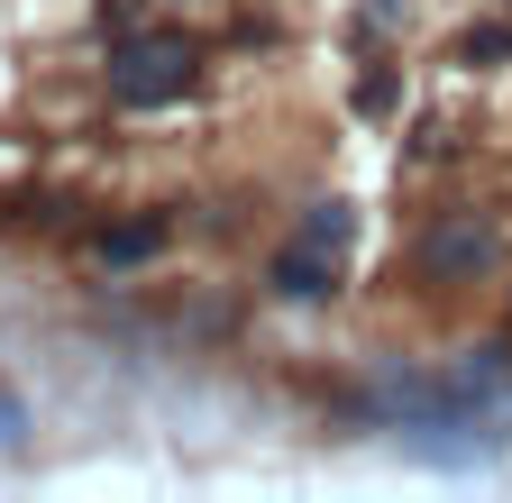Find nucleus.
<instances>
[{
    "label": "nucleus",
    "instance_id": "5",
    "mask_svg": "<svg viewBox=\"0 0 512 503\" xmlns=\"http://www.w3.org/2000/svg\"><path fill=\"white\" fill-rule=\"evenodd\" d=\"M165 247V220H119V229H101V257L110 266H138V257H156Z\"/></svg>",
    "mask_w": 512,
    "mask_h": 503
},
{
    "label": "nucleus",
    "instance_id": "6",
    "mask_svg": "<svg viewBox=\"0 0 512 503\" xmlns=\"http://www.w3.org/2000/svg\"><path fill=\"white\" fill-rule=\"evenodd\" d=\"M458 65H476V74L512 65V19H485V28H467V37H458Z\"/></svg>",
    "mask_w": 512,
    "mask_h": 503
},
{
    "label": "nucleus",
    "instance_id": "2",
    "mask_svg": "<svg viewBox=\"0 0 512 503\" xmlns=\"http://www.w3.org/2000/svg\"><path fill=\"white\" fill-rule=\"evenodd\" d=\"M412 275H430V284H494L503 275V229H494V211H439L421 238H412Z\"/></svg>",
    "mask_w": 512,
    "mask_h": 503
},
{
    "label": "nucleus",
    "instance_id": "4",
    "mask_svg": "<svg viewBox=\"0 0 512 503\" xmlns=\"http://www.w3.org/2000/svg\"><path fill=\"white\" fill-rule=\"evenodd\" d=\"M293 238H311V247H330V257H348V238H357V211H348V202H311Z\"/></svg>",
    "mask_w": 512,
    "mask_h": 503
},
{
    "label": "nucleus",
    "instance_id": "3",
    "mask_svg": "<svg viewBox=\"0 0 512 503\" xmlns=\"http://www.w3.org/2000/svg\"><path fill=\"white\" fill-rule=\"evenodd\" d=\"M266 293L275 302H330L339 293V257H330V247H311V238H293L284 257L266 266Z\"/></svg>",
    "mask_w": 512,
    "mask_h": 503
},
{
    "label": "nucleus",
    "instance_id": "1",
    "mask_svg": "<svg viewBox=\"0 0 512 503\" xmlns=\"http://www.w3.org/2000/svg\"><path fill=\"white\" fill-rule=\"evenodd\" d=\"M192 83H202V46L174 37V28L128 37V46L110 55V101H119V110H165V101H183Z\"/></svg>",
    "mask_w": 512,
    "mask_h": 503
},
{
    "label": "nucleus",
    "instance_id": "7",
    "mask_svg": "<svg viewBox=\"0 0 512 503\" xmlns=\"http://www.w3.org/2000/svg\"><path fill=\"white\" fill-rule=\"evenodd\" d=\"M357 110H366V119L394 110V74H384V65H375V74H357Z\"/></svg>",
    "mask_w": 512,
    "mask_h": 503
}]
</instances>
